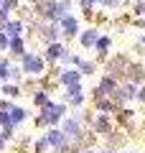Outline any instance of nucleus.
<instances>
[{
    "instance_id": "nucleus-1",
    "label": "nucleus",
    "mask_w": 145,
    "mask_h": 153,
    "mask_svg": "<svg viewBox=\"0 0 145 153\" xmlns=\"http://www.w3.org/2000/svg\"><path fill=\"white\" fill-rule=\"evenodd\" d=\"M26 66H31L33 71H38V69H41V61H38V59H28V61H26Z\"/></svg>"
},
{
    "instance_id": "nucleus-2",
    "label": "nucleus",
    "mask_w": 145,
    "mask_h": 153,
    "mask_svg": "<svg viewBox=\"0 0 145 153\" xmlns=\"http://www.w3.org/2000/svg\"><path fill=\"white\" fill-rule=\"evenodd\" d=\"M74 28H76V23H74V21H71V18H69V21H66V33H69V36H71V33H74Z\"/></svg>"
}]
</instances>
